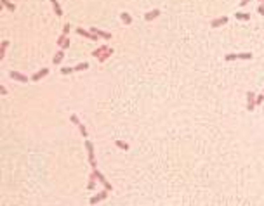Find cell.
<instances>
[{
	"instance_id": "836d02e7",
	"label": "cell",
	"mask_w": 264,
	"mask_h": 206,
	"mask_svg": "<svg viewBox=\"0 0 264 206\" xmlns=\"http://www.w3.org/2000/svg\"><path fill=\"white\" fill-rule=\"evenodd\" d=\"M262 94H264V89H262Z\"/></svg>"
},
{
	"instance_id": "d6986e66",
	"label": "cell",
	"mask_w": 264,
	"mask_h": 206,
	"mask_svg": "<svg viewBox=\"0 0 264 206\" xmlns=\"http://www.w3.org/2000/svg\"><path fill=\"white\" fill-rule=\"evenodd\" d=\"M115 144H117V147L118 149H124V151H129V144L124 142V140H115Z\"/></svg>"
},
{
	"instance_id": "2e32d148",
	"label": "cell",
	"mask_w": 264,
	"mask_h": 206,
	"mask_svg": "<svg viewBox=\"0 0 264 206\" xmlns=\"http://www.w3.org/2000/svg\"><path fill=\"white\" fill-rule=\"evenodd\" d=\"M7 47H9V40L2 42V47H0V61L6 57V50H7Z\"/></svg>"
},
{
	"instance_id": "d4e9b609",
	"label": "cell",
	"mask_w": 264,
	"mask_h": 206,
	"mask_svg": "<svg viewBox=\"0 0 264 206\" xmlns=\"http://www.w3.org/2000/svg\"><path fill=\"white\" fill-rule=\"evenodd\" d=\"M224 59L226 61H235V59H238V56L236 54H228V56H224Z\"/></svg>"
},
{
	"instance_id": "484cf974",
	"label": "cell",
	"mask_w": 264,
	"mask_h": 206,
	"mask_svg": "<svg viewBox=\"0 0 264 206\" xmlns=\"http://www.w3.org/2000/svg\"><path fill=\"white\" fill-rule=\"evenodd\" d=\"M264 100V94H261V95H255V106H259L261 102Z\"/></svg>"
},
{
	"instance_id": "ffe728a7",
	"label": "cell",
	"mask_w": 264,
	"mask_h": 206,
	"mask_svg": "<svg viewBox=\"0 0 264 206\" xmlns=\"http://www.w3.org/2000/svg\"><path fill=\"white\" fill-rule=\"evenodd\" d=\"M85 69H89V63H80L75 66V71H85Z\"/></svg>"
},
{
	"instance_id": "52a82bcc",
	"label": "cell",
	"mask_w": 264,
	"mask_h": 206,
	"mask_svg": "<svg viewBox=\"0 0 264 206\" xmlns=\"http://www.w3.org/2000/svg\"><path fill=\"white\" fill-rule=\"evenodd\" d=\"M47 74H49V68H42L40 71H37V73L33 74L32 80H33V81H38V80H42L43 76H47Z\"/></svg>"
},
{
	"instance_id": "cb8c5ba5",
	"label": "cell",
	"mask_w": 264,
	"mask_h": 206,
	"mask_svg": "<svg viewBox=\"0 0 264 206\" xmlns=\"http://www.w3.org/2000/svg\"><path fill=\"white\" fill-rule=\"evenodd\" d=\"M78 130H80V133H82V135H84V139H87V128L84 127L82 123H80V125H78Z\"/></svg>"
},
{
	"instance_id": "ac0fdd59",
	"label": "cell",
	"mask_w": 264,
	"mask_h": 206,
	"mask_svg": "<svg viewBox=\"0 0 264 206\" xmlns=\"http://www.w3.org/2000/svg\"><path fill=\"white\" fill-rule=\"evenodd\" d=\"M2 5L6 7V9H9L11 12H14V11H16V5H14V4H11L9 0H2Z\"/></svg>"
},
{
	"instance_id": "8fae6325",
	"label": "cell",
	"mask_w": 264,
	"mask_h": 206,
	"mask_svg": "<svg viewBox=\"0 0 264 206\" xmlns=\"http://www.w3.org/2000/svg\"><path fill=\"white\" fill-rule=\"evenodd\" d=\"M76 33H78V35H84V37H87V38H91V40H97V35H94V33H91V31H85L84 28H76Z\"/></svg>"
},
{
	"instance_id": "7c38bea8",
	"label": "cell",
	"mask_w": 264,
	"mask_h": 206,
	"mask_svg": "<svg viewBox=\"0 0 264 206\" xmlns=\"http://www.w3.org/2000/svg\"><path fill=\"white\" fill-rule=\"evenodd\" d=\"M96 179H97V177H96V173L92 172V173H91V177H89V184H87V189H89V190L96 189Z\"/></svg>"
},
{
	"instance_id": "9c48e42d",
	"label": "cell",
	"mask_w": 264,
	"mask_h": 206,
	"mask_svg": "<svg viewBox=\"0 0 264 206\" xmlns=\"http://www.w3.org/2000/svg\"><path fill=\"white\" fill-rule=\"evenodd\" d=\"M228 23V17L226 16H222V17H216L214 21L210 23V26L212 28H219V26H222V24H226Z\"/></svg>"
},
{
	"instance_id": "5bb4252c",
	"label": "cell",
	"mask_w": 264,
	"mask_h": 206,
	"mask_svg": "<svg viewBox=\"0 0 264 206\" xmlns=\"http://www.w3.org/2000/svg\"><path fill=\"white\" fill-rule=\"evenodd\" d=\"M120 19H122L125 24H132V16H130L129 12H122V14H120Z\"/></svg>"
},
{
	"instance_id": "f546056e",
	"label": "cell",
	"mask_w": 264,
	"mask_h": 206,
	"mask_svg": "<svg viewBox=\"0 0 264 206\" xmlns=\"http://www.w3.org/2000/svg\"><path fill=\"white\" fill-rule=\"evenodd\" d=\"M0 92H2V95H7V89H6V87H0Z\"/></svg>"
},
{
	"instance_id": "4316f807",
	"label": "cell",
	"mask_w": 264,
	"mask_h": 206,
	"mask_svg": "<svg viewBox=\"0 0 264 206\" xmlns=\"http://www.w3.org/2000/svg\"><path fill=\"white\" fill-rule=\"evenodd\" d=\"M70 120H71V123H75L76 127H78V125H80V120H78V118H76V114H71V116H70Z\"/></svg>"
},
{
	"instance_id": "3957f363",
	"label": "cell",
	"mask_w": 264,
	"mask_h": 206,
	"mask_svg": "<svg viewBox=\"0 0 264 206\" xmlns=\"http://www.w3.org/2000/svg\"><path fill=\"white\" fill-rule=\"evenodd\" d=\"M85 149H87V154H89V163L94 168L96 166V159H94V146H92L91 140H85Z\"/></svg>"
},
{
	"instance_id": "5b68a950",
	"label": "cell",
	"mask_w": 264,
	"mask_h": 206,
	"mask_svg": "<svg viewBox=\"0 0 264 206\" xmlns=\"http://www.w3.org/2000/svg\"><path fill=\"white\" fill-rule=\"evenodd\" d=\"M108 194H110L108 189H104V190H101V192H97L96 196H92V197H91V204H96V203H99V201L106 199V197H108Z\"/></svg>"
},
{
	"instance_id": "83f0119b",
	"label": "cell",
	"mask_w": 264,
	"mask_h": 206,
	"mask_svg": "<svg viewBox=\"0 0 264 206\" xmlns=\"http://www.w3.org/2000/svg\"><path fill=\"white\" fill-rule=\"evenodd\" d=\"M70 24H65V28H63V33H65V35H68V33H70Z\"/></svg>"
},
{
	"instance_id": "7402d4cb",
	"label": "cell",
	"mask_w": 264,
	"mask_h": 206,
	"mask_svg": "<svg viewBox=\"0 0 264 206\" xmlns=\"http://www.w3.org/2000/svg\"><path fill=\"white\" fill-rule=\"evenodd\" d=\"M52 5H54V12H56V16H63V9H61V5H59V2H58V4H52Z\"/></svg>"
},
{
	"instance_id": "f1b7e54d",
	"label": "cell",
	"mask_w": 264,
	"mask_h": 206,
	"mask_svg": "<svg viewBox=\"0 0 264 206\" xmlns=\"http://www.w3.org/2000/svg\"><path fill=\"white\" fill-rule=\"evenodd\" d=\"M257 12L261 14V16H264V5H262V4H261V5L257 7Z\"/></svg>"
},
{
	"instance_id": "d6a6232c",
	"label": "cell",
	"mask_w": 264,
	"mask_h": 206,
	"mask_svg": "<svg viewBox=\"0 0 264 206\" xmlns=\"http://www.w3.org/2000/svg\"><path fill=\"white\" fill-rule=\"evenodd\" d=\"M261 4H262V5H264V0H261Z\"/></svg>"
},
{
	"instance_id": "ba28073f",
	"label": "cell",
	"mask_w": 264,
	"mask_h": 206,
	"mask_svg": "<svg viewBox=\"0 0 264 206\" xmlns=\"http://www.w3.org/2000/svg\"><path fill=\"white\" fill-rule=\"evenodd\" d=\"M91 33H94V35H97V37L104 38V40H111V33L101 31V30H97V28H91Z\"/></svg>"
},
{
	"instance_id": "e0dca14e",
	"label": "cell",
	"mask_w": 264,
	"mask_h": 206,
	"mask_svg": "<svg viewBox=\"0 0 264 206\" xmlns=\"http://www.w3.org/2000/svg\"><path fill=\"white\" fill-rule=\"evenodd\" d=\"M236 56H238V59H243V61H250V59L254 57L252 52H240V54H236Z\"/></svg>"
},
{
	"instance_id": "4dcf8cb0",
	"label": "cell",
	"mask_w": 264,
	"mask_h": 206,
	"mask_svg": "<svg viewBox=\"0 0 264 206\" xmlns=\"http://www.w3.org/2000/svg\"><path fill=\"white\" fill-rule=\"evenodd\" d=\"M248 2H250V0H242V2H240V4H242V5H247Z\"/></svg>"
},
{
	"instance_id": "4fadbf2b",
	"label": "cell",
	"mask_w": 264,
	"mask_h": 206,
	"mask_svg": "<svg viewBox=\"0 0 264 206\" xmlns=\"http://www.w3.org/2000/svg\"><path fill=\"white\" fill-rule=\"evenodd\" d=\"M63 59H65V50L61 49L59 52H56V56L52 57V63H54V64H59L61 61H63Z\"/></svg>"
},
{
	"instance_id": "603a6c76",
	"label": "cell",
	"mask_w": 264,
	"mask_h": 206,
	"mask_svg": "<svg viewBox=\"0 0 264 206\" xmlns=\"http://www.w3.org/2000/svg\"><path fill=\"white\" fill-rule=\"evenodd\" d=\"M75 71V68H63L61 69V74H71Z\"/></svg>"
},
{
	"instance_id": "6da1fadb",
	"label": "cell",
	"mask_w": 264,
	"mask_h": 206,
	"mask_svg": "<svg viewBox=\"0 0 264 206\" xmlns=\"http://www.w3.org/2000/svg\"><path fill=\"white\" fill-rule=\"evenodd\" d=\"M111 54H113V49L110 47V45H101V47H97L94 52H92V56L99 61V63H104L108 57H111Z\"/></svg>"
},
{
	"instance_id": "8992f818",
	"label": "cell",
	"mask_w": 264,
	"mask_h": 206,
	"mask_svg": "<svg viewBox=\"0 0 264 206\" xmlns=\"http://www.w3.org/2000/svg\"><path fill=\"white\" fill-rule=\"evenodd\" d=\"M9 76H11L12 80H17V81H21V83H28V76H24L23 73H17V71H11V73H9Z\"/></svg>"
},
{
	"instance_id": "30bf717a",
	"label": "cell",
	"mask_w": 264,
	"mask_h": 206,
	"mask_svg": "<svg viewBox=\"0 0 264 206\" xmlns=\"http://www.w3.org/2000/svg\"><path fill=\"white\" fill-rule=\"evenodd\" d=\"M158 16H160V11H158V9H153V11H150V12L144 14V19L146 21H153V19H156Z\"/></svg>"
},
{
	"instance_id": "44dd1931",
	"label": "cell",
	"mask_w": 264,
	"mask_h": 206,
	"mask_svg": "<svg viewBox=\"0 0 264 206\" xmlns=\"http://www.w3.org/2000/svg\"><path fill=\"white\" fill-rule=\"evenodd\" d=\"M66 40H68V35H65V33H61V35H59V38H58V42H56V43H58V45L61 47V45H63V43L66 42Z\"/></svg>"
},
{
	"instance_id": "277c9868",
	"label": "cell",
	"mask_w": 264,
	"mask_h": 206,
	"mask_svg": "<svg viewBox=\"0 0 264 206\" xmlns=\"http://www.w3.org/2000/svg\"><path fill=\"white\" fill-rule=\"evenodd\" d=\"M254 109H255V94L248 90L247 92V111L252 113Z\"/></svg>"
},
{
	"instance_id": "9a60e30c",
	"label": "cell",
	"mask_w": 264,
	"mask_h": 206,
	"mask_svg": "<svg viewBox=\"0 0 264 206\" xmlns=\"http://www.w3.org/2000/svg\"><path fill=\"white\" fill-rule=\"evenodd\" d=\"M235 17L240 19V21H250V14H247V12H236Z\"/></svg>"
},
{
	"instance_id": "7a4b0ae2",
	"label": "cell",
	"mask_w": 264,
	"mask_h": 206,
	"mask_svg": "<svg viewBox=\"0 0 264 206\" xmlns=\"http://www.w3.org/2000/svg\"><path fill=\"white\" fill-rule=\"evenodd\" d=\"M92 172L96 173V177H97V182H101V184L104 185V189H108V190H111V189H113V187H111V184H110L108 180L104 179V175H102L101 172L97 170V166H94V168H92Z\"/></svg>"
},
{
	"instance_id": "1f68e13d",
	"label": "cell",
	"mask_w": 264,
	"mask_h": 206,
	"mask_svg": "<svg viewBox=\"0 0 264 206\" xmlns=\"http://www.w3.org/2000/svg\"><path fill=\"white\" fill-rule=\"evenodd\" d=\"M50 2H52V4H58V0H50Z\"/></svg>"
}]
</instances>
